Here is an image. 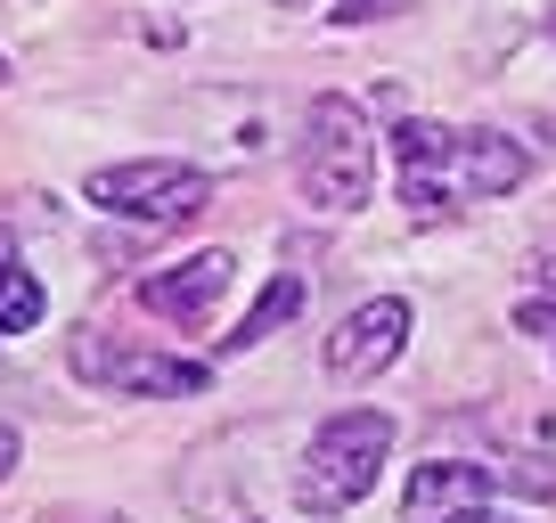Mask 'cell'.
<instances>
[{
	"instance_id": "obj_1",
	"label": "cell",
	"mask_w": 556,
	"mask_h": 523,
	"mask_svg": "<svg viewBox=\"0 0 556 523\" xmlns=\"http://www.w3.org/2000/svg\"><path fill=\"white\" fill-rule=\"evenodd\" d=\"M384 450H393V418H384V409H344V418H328L312 434V450H303V467H295V507L303 515H344L352 499L377 490Z\"/></svg>"
},
{
	"instance_id": "obj_2",
	"label": "cell",
	"mask_w": 556,
	"mask_h": 523,
	"mask_svg": "<svg viewBox=\"0 0 556 523\" xmlns=\"http://www.w3.org/2000/svg\"><path fill=\"white\" fill-rule=\"evenodd\" d=\"M303 196L319 213H361L368 189H377V140L352 99H312V123H303V164H295Z\"/></svg>"
},
{
	"instance_id": "obj_3",
	"label": "cell",
	"mask_w": 556,
	"mask_h": 523,
	"mask_svg": "<svg viewBox=\"0 0 556 523\" xmlns=\"http://www.w3.org/2000/svg\"><path fill=\"white\" fill-rule=\"evenodd\" d=\"M205 196H213V180L197 164H173V156H139V164L90 173V205L123 213V221H197Z\"/></svg>"
},
{
	"instance_id": "obj_4",
	"label": "cell",
	"mask_w": 556,
	"mask_h": 523,
	"mask_svg": "<svg viewBox=\"0 0 556 523\" xmlns=\"http://www.w3.org/2000/svg\"><path fill=\"white\" fill-rule=\"evenodd\" d=\"M74 377L106 384V393H139V401H189V393H205V360H173V352H148V344H115V335H99V328L74 335Z\"/></svg>"
},
{
	"instance_id": "obj_5",
	"label": "cell",
	"mask_w": 556,
	"mask_h": 523,
	"mask_svg": "<svg viewBox=\"0 0 556 523\" xmlns=\"http://www.w3.org/2000/svg\"><path fill=\"white\" fill-rule=\"evenodd\" d=\"M393 156H401V205H409L417 221H451V213L467 205V180H458V131H442V123H401Z\"/></svg>"
},
{
	"instance_id": "obj_6",
	"label": "cell",
	"mask_w": 556,
	"mask_h": 523,
	"mask_svg": "<svg viewBox=\"0 0 556 523\" xmlns=\"http://www.w3.org/2000/svg\"><path fill=\"white\" fill-rule=\"evenodd\" d=\"M409 303L401 295H368L361 311H344L336 319V335H328V368L336 377H377V368H393L401 352H409Z\"/></svg>"
},
{
	"instance_id": "obj_7",
	"label": "cell",
	"mask_w": 556,
	"mask_h": 523,
	"mask_svg": "<svg viewBox=\"0 0 556 523\" xmlns=\"http://www.w3.org/2000/svg\"><path fill=\"white\" fill-rule=\"evenodd\" d=\"M491 490H548V474H523V467H475V458L417 467V474H409V523H442L451 507H483Z\"/></svg>"
},
{
	"instance_id": "obj_8",
	"label": "cell",
	"mask_w": 556,
	"mask_h": 523,
	"mask_svg": "<svg viewBox=\"0 0 556 523\" xmlns=\"http://www.w3.org/2000/svg\"><path fill=\"white\" fill-rule=\"evenodd\" d=\"M229 279H238V262H229L222 245H205V254L173 262V270H156V279H139V303H148L156 319L197 328V319H213V303L229 295Z\"/></svg>"
},
{
	"instance_id": "obj_9",
	"label": "cell",
	"mask_w": 556,
	"mask_h": 523,
	"mask_svg": "<svg viewBox=\"0 0 556 523\" xmlns=\"http://www.w3.org/2000/svg\"><path fill=\"white\" fill-rule=\"evenodd\" d=\"M523 173H532V164H523V148L516 140H500V131H458V180H467V205L475 196H516L523 189Z\"/></svg>"
},
{
	"instance_id": "obj_10",
	"label": "cell",
	"mask_w": 556,
	"mask_h": 523,
	"mask_svg": "<svg viewBox=\"0 0 556 523\" xmlns=\"http://www.w3.org/2000/svg\"><path fill=\"white\" fill-rule=\"evenodd\" d=\"M25 328H41V279L17 270V245L0 229V335H25Z\"/></svg>"
},
{
	"instance_id": "obj_11",
	"label": "cell",
	"mask_w": 556,
	"mask_h": 523,
	"mask_svg": "<svg viewBox=\"0 0 556 523\" xmlns=\"http://www.w3.org/2000/svg\"><path fill=\"white\" fill-rule=\"evenodd\" d=\"M295 311H303V279H287V270H278V279L262 286V303H254V311L238 319V335H229V352H254L262 335H278V328H287V319H295Z\"/></svg>"
},
{
	"instance_id": "obj_12",
	"label": "cell",
	"mask_w": 556,
	"mask_h": 523,
	"mask_svg": "<svg viewBox=\"0 0 556 523\" xmlns=\"http://www.w3.org/2000/svg\"><path fill=\"white\" fill-rule=\"evenodd\" d=\"M377 9H384V0H336V17H344V25L352 17H377Z\"/></svg>"
},
{
	"instance_id": "obj_13",
	"label": "cell",
	"mask_w": 556,
	"mask_h": 523,
	"mask_svg": "<svg viewBox=\"0 0 556 523\" xmlns=\"http://www.w3.org/2000/svg\"><path fill=\"white\" fill-rule=\"evenodd\" d=\"M9 458H17V434H9V425H0V474H9Z\"/></svg>"
},
{
	"instance_id": "obj_14",
	"label": "cell",
	"mask_w": 556,
	"mask_h": 523,
	"mask_svg": "<svg viewBox=\"0 0 556 523\" xmlns=\"http://www.w3.org/2000/svg\"><path fill=\"white\" fill-rule=\"evenodd\" d=\"M41 523H123V515H41Z\"/></svg>"
},
{
	"instance_id": "obj_15",
	"label": "cell",
	"mask_w": 556,
	"mask_h": 523,
	"mask_svg": "<svg viewBox=\"0 0 556 523\" xmlns=\"http://www.w3.org/2000/svg\"><path fill=\"white\" fill-rule=\"evenodd\" d=\"M442 523H500V515H483V507H475V515H442Z\"/></svg>"
},
{
	"instance_id": "obj_16",
	"label": "cell",
	"mask_w": 556,
	"mask_h": 523,
	"mask_svg": "<svg viewBox=\"0 0 556 523\" xmlns=\"http://www.w3.org/2000/svg\"><path fill=\"white\" fill-rule=\"evenodd\" d=\"M0 82H9V58H0Z\"/></svg>"
},
{
	"instance_id": "obj_17",
	"label": "cell",
	"mask_w": 556,
	"mask_h": 523,
	"mask_svg": "<svg viewBox=\"0 0 556 523\" xmlns=\"http://www.w3.org/2000/svg\"><path fill=\"white\" fill-rule=\"evenodd\" d=\"M287 9H303V0H287Z\"/></svg>"
},
{
	"instance_id": "obj_18",
	"label": "cell",
	"mask_w": 556,
	"mask_h": 523,
	"mask_svg": "<svg viewBox=\"0 0 556 523\" xmlns=\"http://www.w3.org/2000/svg\"><path fill=\"white\" fill-rule=\"evenodd\" d=\"M548 25H556V17H548Z\"/></svg>"
}]
</instances>
